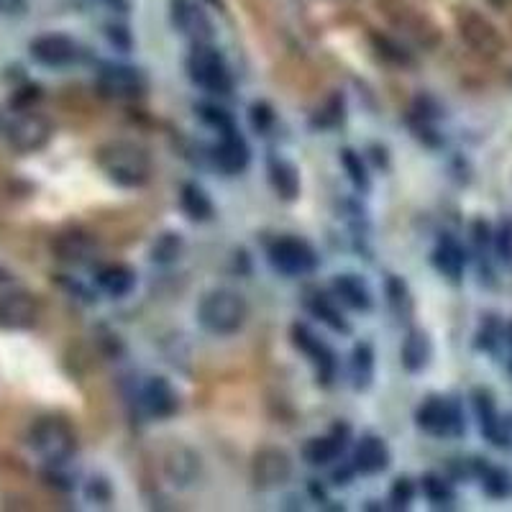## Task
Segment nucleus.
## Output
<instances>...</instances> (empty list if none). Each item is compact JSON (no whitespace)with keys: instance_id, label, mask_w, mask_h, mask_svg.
Masks as SVG:
<instances>
[{"instance_id":"f257e3e1","label":"nucleus","mask_w":512,"mask_h":512,"mask_svg":"<svg viewBox=\"0 0 512 512\" xmlns=\"http://www.w3.org/2000/svg\"><path fill=\"white\" fill-rule=\"evenodd\" d=\"M100 172L118 187H144L152 180V157L134 141H108L95 154Z\"/></svg>"},{"instance_id":"f03ea898","label":"nucleus","mask_w":512,"mask_h":512,"mask_svg":"<svg viewBox=\"0 0 512 512\" xmlns=\"http://www.w3.org/2000/svg\"><path fill=\"white\" fill-rule=\"evenodd\" d=\"M249 318V305L236 290H213L200 300L198 320L200 326L213 336H233L244 328Z\"/></svg>"},{"instance_id":"7ed1b4c3","label":"nucleus","mask_w":512,"mask_h":512,"mask_svg":"<svg viewBox=\"0 0 512 512\" xmlns=\"http://www.w3.org/2000/svg\"><path fill=\"white\" fill-rule=\"evenodd\" d=\"M29 446L49 466H62L75 456L77 438L67 420L57 418V415H47V418H39L31 425Z\"/></svg>"},{"instance_id":"20e7f679","label":"nucleus","mask_w":512,"mask_h":512,"mask_svg":"<svg viewBox=\"0 0 512 512\" xmlns=\"http://www.w3.org/2000/svg\"><path fill=\"white\" fill-rule=\"evenodd\" d=\"M187 75L205 93L228 95L233 88L226 59L213 44H192V52L187 57Z\"/></svg>"},{"instance_id":"39448f33","label":"nucleus","mask_w":512,"mask_h":512,"mask_svg":"<svg viewBox=\"0 0 512 512\" xmlns=\"http://www.w3.org/2000/svg\"><path fill=\"white\" fill-rule=\"evenodd\" d=\"M415 423L420 431L436 438H459L464 436V413L461 405L451 397H428L415 413Z\"/></svg>"},{"instance_id":"423d86ee","label":"nucleus","mask_w":512,"mask_h":512,"mask_svg":"<svg viewBox=\"0 0 512 512\" xmlns=\"http://www.w3.org/2000/svg\"><path fill=\"white\" fill-rule=\"evenodd\" d=\"M456 26H459V36L464 39L466 47L479 57L497 59L505 52V39H502L500 29L479 11H472V8L461 11L456 18Z\"/></svg>"},{"instance_id":"0eeeda50","label":"nucleus","mask_w":512,"mask_h":512,"mask_svg":"<svg viewBox=\"0 0 512 512\" xmlns=\"http://www.w3.org/2000/svg\"><path fill=\"white\" fill-rule=\"evenodd\" d=\"M52 121L44 113L24 111L6 123V141L13 152L34 154L52 141Z\"/></svg>"},{"instance_id":"6e6552de","label":"nucleus","mask_w":512,"mask_h":512,"mask_svg":"<svg viewBox=\"0 0 512 512\" xmlns=\"http://www.w3.org/2000/svg\"><path fill=\"white\" fill-rule=\"evenodd\" d=\"M149 88V80L141 70L131 67V64H116L105 62L100 64L98 75H95V90L103 98H116V100H131L139 98Z\"/></svg>"},{"instance_id":"1a4fd4ad","label":"nucleus","mask_w":512,"mask_h":512,"mask_svg":"<svg viewBox=\"0 0 512 512\" xmlns=\"http://www.w3.org/2000/svg\"><path fill=\"white\" fill-rule=\"evenodd\" d=\"M269 264L285 277H305L318 267V254L308 241L297 236H282L269 244Z\"/></svg>"},{"instance_id":"9d476101","label":"nucleus","mask_w":512,"mask_h":512,"mask_svg":"<svg viewBox=\"0 0 512 512\" xmlns=\"http://www.w3.org/2000/svg\"><path fill=\"white\" fill-rule=\"evenodd\" d=\"M292 477V459L285 448L280 446H262L251 459V479L256 489H280L290 482Z\"/></svg>"},{"instance_id":"9b49d317","label":"nucleus","mask_w":512,"mask_h":512,"mask_svg":"<svg viewBox=\"0 0 512 512\" xmlns=\"http://www.w3.org/2000/svg\"><path fill=\"white\" fill-rule=\"evenodd\" d=\"M290 338H292V346H295L300 354H305L310 359V364L315 367V374H318V384L323 387H331L333 379H336V369H338V361L336 354L331 351V346L323 344L313 331H310L305 323H295L290 328Z\"/></svg>"},{"instance_id":"f8f14e48","label":"nucleus","mask_w":512,"mask_h":512,"mask_svg":"<svg viewBox=\"0 0 512 512\" xmlns=\"http://www.w3.org/2000/svg\"><path fill=\"white\" fill-rule=\"evenodd\" d=\"M29 54L41 67L59 70L80 59V44L67 34H41L29 41Z\"/></svg>"},{"instance_id":"ddd939ff","label":"nucleus","mask_w":512,"mask_h":512,"mask_svg":"<svg viewBox=\"0 0 512 512\" xmlns=\"http://www.w3.org/2000/svg\"><path fill=\"white\" fill-rule=\"evenodd\" d=\"M169 18H172V26L180 31L185 39H190L192 44H210L216 29L210 24L208 13L192 3V0H172L169 3Z\"/></svg>"},{"instance_id":"4468645a","label":"nucleus","mask_w":512,"mask_h":512,"mask_svg":"<svg viewBox=\"0 0 512 512\" xmlns=\"http://www.w3.org/2000/svg\"><path fill=\"white\" fill-rule=\"evenodd\" d=\"M39 320V300L26 290L0 295V328L3 331H29Z\"/></svg>"},{"instance_id":"2eb2a0df","label":"nucleus","mask_w":512,"mask_h":512,"mask_svg":"<svg viewBox=\"0 0 512 512\" xmlns=\"http://www.w3.org/2000/svg\"><path fill=\"white\" fill-rule=\"evenodd\" d=\"M162 469L175 487H190L200 477V454L185 443H175L164 451Z\"/></svg>"},{"instance_id":"dca6fc26","label":"nucleus","mask_w":512,"mask_h":512,"mask_svg":"<svg viewBox=\"0 0 512 512\" xmlns=\"http://www.w3.org/2000/svg\"><path fill=\"white\" fill-rule=\"evenodd\" d=\"M141 405H144L146 415L167 420L180 410V395L167 377H152L141 390Z\"/></svg>"},{"instance_id":"f3484780","label":"nucleus","mask_w":512,"mask_h":512,"mask_svg":"<svg viewBox=\"0 0 512 512\" xmlns=\"http://www.w3.org/2000/svg\"><path fill=\"white\" fill-rule=\"evenodd\" d=\"M213 162H216V167L221 169V172H226V175H241V172L249 167L251 149L236 128L221 134L218 144L213 146Z\"/></svg>"},{"instance_id":"a211bd4d","label":"nucleus","mask_w":512,"mask_h":512,"mask_svg":"<svg viewBox=\"0 0 512 512\" xmlns=\"http://www.w3.org/2000/svg\"><path fill=\"white\" fill-rule=\"evenodd\" d=\"M472 405H474V413H477L479 431H482V436L487 438L492 446L507 448L505 420H502L500 413H497V405H495V397H492V392L484 390V387H477V390L472 392Z\"/></svg>"},{"instance_id":"6ab92c4d","label":"nucleus","mask_w":512,"mask_h":512,"mask_svg":"<svg viewBox=\"0 0 512 512\" xmlns=\"http://www.w3.org/2000/svg\"><path fill=\"white\" fill-rule=\"evenodd\" d=\"M392 456L387 443L379 436H361L359 443L354 448V461H351V469L359 474H382L387 472Z\"/></svg>"},{"instance_id":"aec40b11","label":"nucleus","mask_w":512,"mask_h":512,"mask_svg":"<svg viewBox=\"0 0 512 512\" xmlns=\"http://www.w3.org/2000/svg\"><path fill=\"white\" fill-rule=\"evenodd\" d=\"M346 436H349V428H341L336 425L328 436L310 438L303 446V459L308 461L310 466H328L344 454L346 448Z\"/></svg>"},{"instance_id":"412c9836","label":"nucleus","mask_w":512,"mask_h":512,"mask_svg":"<svg viewBox=\"0 0 512 512\" xmlns=\"http://www.w3.org/2000/svg\"><path fill=\"white\" fill-rule=\"evenodd\" d=\"M431 259H433V267H436L448 282H461L466 269V251L454 236L443 233L441 239H438L436 249H433Z\"/></svg>"},{"instance_id":"4be33fe9","label":"nucleus","mask_w":512,"mask_h":512,"mask_svg":"<svg viewBox=\"0 0 512 512\" xmlns=\"http://www.w3.org/2000/svg\"><path fill=\"white\" fill-rule=\"evenodd\" d=\"M54 254H57L59 262L64 264H85L93 256V239H90L88 233L75 228V231H62L54 239L52 244Z\"/></svg>"},{"instance_id":"5701e85b","label":"nucleus","mask_w":512,"mask_h":512,"mask_svg":"<svg viewBox=\"0 0 512 512\" xmlns=\"http://www.w3.org/2000/svg\"><path fill=\"white\" fill-rule=\"evenodd\" d=\"M95 285L100 287V292L111 297H126L134 292L136 287V272L134 267H128L123 262L105 264V267L98 269L95 274Z\"/></svg>"},{"instance_id":"b1692460","label":"nucleus","mask_w":512,"mask_h":512,"mask_svg":"<svg viewBox=\"0 0 512 512\" xmlns=\"http://www.w3.org/2000/svg\"><path fill=\"white\" fill-rule=\"evenodd\" d=\"M267 175H269V185L272 190L280 195L282 200L292 203V200L300 198V172L292 162L282 157H272L269 159V167H267Z\"/></svg>"},{"instance_id":"393cba45","label":"nucleus","mask_w":512,"mask_h":512,"mask_svg":"<svg viewBox=\"0 0 512 512\" xmlns=\"http://www.w3.org/2000/svg\"><path fill=\"white\" fill-rule=\"evenodd\" d=\"M431 354H433V346H431V338H428V333L420 331V328L408 331V336H405V341H402V349H400L402 367L408 369L410 374L423 372V369L431 364Z\"/></svg>"},{"instance_id":"a878e982","label":"nucleus","mask_w":512,"mask_h":512,"mask_svg":"<svg viewBox=\"0 0 512 512\" xmlns=\"http://www.w3.org/2000/svg\"><path fill=\"white\" fill-rule=\"evenodd\" d=\"M305 308H308V313L313 315V318H318L320 323H326L331 331L351 333L349 320L344 318L341 308L333 303V297L323 295V292H318V290H308L305 292Z\"/></svg>"},{"instance_id":"bb28decb","label":"nucleus","mask_w":512,"mask_h":512,"mask_svg":"<svg viewBox=\"0 0 512 512\" xmlns=\"http://www.w3.org/2000/svg\"><path fill=\"white\" fill-rule=\"evenodd\" d=\"M333 295L344 305L354 310H369L372 308V292H369L367 282L361 280L359 274H336L331 282Z\"/></svg>"},{"instance_id":"cd10ccee","label":"nucleus","mask_w":512,"mask_h":512,"mask_svg":"<svg viewBox=\"0 0 512 512\" xmlns=\"http://www.w3.org/2000/svg\"><path fill=\"white\" fill-rule=\"evenodd\" d=\"M472 474H477V479L482 482V489L489 497L505 500V497L512 495V474L507 472L505 466H495L487 464L484 459H474Z\"/></svg>"},{"instance_id":"c85d7f7f","label":"nucleus","mask_w":512,"mask_h":512,"mask_svg":"<svg viewBox=\"0 0 512 512\" xmlns=\"http://www.w3.org/2000/svg\"><path fill=\"white\" fill-rule=\"evenodd\" d=\"M180 208L190 221L205 223L216 216V205L210 200L208 192L198 185V182H185L180 187Z\"/></svg>"},{"instance_id":"c756f323","label":"nucleus","mask_w":512,"mask_h":512,"mask_svg":"<svg viewBox=\"0 0 512 512\" xmlns=\"http://www.w3.org/2000/svg\"><path fill=\"white\" fill-rule=\"evenodd\" d=\"M374 379V349L369 344H356L351 354V384L354 390L364 392L372 387Z\"/></svg>"},{"instance_id":"7c9ffc66","label":"nucleus","mask_w":512,"mask_h":512,"mask_svg":"<svg viewBox=\"0 0 512 512\" xmlns=\"http://www.w3.org/2000/svg\"><path fill=\"white\" fill-rule=\"evenodd\" d=\"M420 489H423V495L428 497V502H431L433 507H451L456 500L454 487H451V482H448L446 477H441V474H425V477L420 479Z\"/></svg>"},{"instance_id":"2f4dec72","label":"nucleus","mask_w":512,"mask_h":512,"mask_svg":"<svg viewBox=\"0 0 512 512\" xmlns=\"http://www.w3.org/2000/svg\"><path fill=\"white\" fill-rule=\"evenodd\" d=\"M338 159H341V167H344L346 177H349L351 185H354L356 190L361 192L372 190V177H369L367 164H364V159H361L359 152H354V149H341Z\"/></svg>"},{"instance_id":"473e14b6","label":"nucleus","mask_w":512,"mask_h":512,"mask_svg":"<svg viewBox=\"0 0 512 512\" xmlns=\"http://www.w3.org/2000/svg\"><path fill=\"white\" fill-rule=\"evenodd\" d=\"M384 292H387V303H390L392 313L400 315V318H408V315L413 313V295H410L408 285H405L402 277H395V274L387 277Z\"/></svg>"},{"instance_id":"72a5a7b5","label":"nucleus","mask_w":512,"mask_h":512,"mask_svg":"<svg viewBox=\"0 0 512 512\" xmlns=\"http://www.w3.org/2000/svg\"><path fill=\"white\" fill-rule=\"evenodd\" d=\"M372 44H374V49L379 52V57L387 59L390 64H395V67H413L415 64L413 54L402 47V44H397L395 39H390V36L372 34Z\"/></svg>"},{"instance_id":"f704fd0d","label":"nucleus","mask_w":512,"mask_h":512,"mask_svg":"<svg viewBox=\"0 0 512 512\" xmlns=\"http://www.w3.org/2000/svg\"><path fill=\"white\" fill-rule=\"evenodd\" d=\"M180 254H182V236L175 231L162 233V236H157V241L152 244V262L157 264L177 262Z\"/></svg>"},{"instance_id":"c9c22d12","label":"nucleus","mask_w":512,"mask_h":512,"mask_svg":"<svg viewBox=\"0 0 512 512\" xmlns=\"http://www.w3.org/2000/svg\"><path fill=\"white\" fill-rule=\"evenodd\" d=\"M195 111H198L200 121H203L205 126L216 128L218 134H226V131H233V128H236V123H233L231 113L223 111V108H218V105L200 103L198 108H195Z\"/></svg>"},{"instance_id":"e433bc0d","label":"nucleus","mask_w":512,"mask_h":512,"mask_svg":"<svg viewBox=\"0 0 512 512\" xmlns=\"http://www.w3.org/2000/svg\"><path fill=\"white\" fill-rule=\"evenodd\" d=\"M274 121H277V116H274V108L267 103V100H256V103H251L249 123L256 134H269Z\"/></svg>"},{"instance_id":"4c0bfd02","label":"nucleus","mask_w":512,"mask_h":512,"mask_svg":"<svg viewBox=\"0 0 512 512\" xmlns=\"http://www.w3.org/2000/svg\"><path fill=\"white\" fill-rule=\"evenodd\" d=\"M492 246L502 264H512V218H505L497 231H492Z\"/></svg>"},{"instance_id":"58836bf2","label":"nucleus","mask_w":512,"mask_h":512,"mask_svg":"<svg viewBox=\"0 0 512 512\" xmlns=\"http://www.w3.org/2000/svg\"><path fill=\"white\" fill-rule=\"evenodd\" d=\"M39 100H41L39 85H34V82H26V85H21V88L13 90L8 105H11L16 113H24V111H34V105L39 103Z\"/></svg>"},{"instance_id":"ea45409f","label":"nucleus","mask_w":512,"mask_h":512,"mask_svg":"<svg viewBox=\"0 0 512 512\" xmlns=\"http://www.w3.org/2000/svg\"><path fill=\"white\" fill-rule=\"evenodd\" d=\"M341 121H344V98H341V95H333V98L326 103V108L318 111V116L313 118V126L331 128V126H338Z\"/></svg>"},{"instance_id":"a19ab883","label":"nucleus","mask_w":512,"mask_h":512,"mask_svg":"<svg viewBox=\"0 0 512 512\" xmlns=\"http://www.w3.org/2000/svg\"><path fill=\"white\" fill-rule=\"evenodd\" d=\"M413 497H415V484L410 482L408 477H400L392 482L390 505L395 507V510H405V507H410Z\"/></svg>"},{"instance_id":"79ce46f5","label":"nucleus","mask_w":512,"mask_h":512,"mask_svg":"<svg viewBox=\"0 0 512 512\" xmlns=\"http://www.w3.org/2000/svg\"><path fill=\"white\" fill-rule=\"evenodd\" d=\"M502 338H505V336H502L500 323H497V320H487L482 331H479L477 346H479V349H484V351H495L497 346H500Z\"/></svg>"},{"instance_id":"37998d69","label":"nucleus","mask_w":512,"mask_h":512,"mask_svg":"<svg viewBox=\"0 0 512 512\" xmlns=\"http://www.w3.org/2000/svg\"><path fill=\"white\" fill-rule=\"evenodd\" d=\"M472 241L474 246H477L479 254H487L489 249H492V226L484 221H474L472 223Z\"/></svg>"},{"instance_id":"c03bdc74","label":"nucleus","mask_w":512,"mask_h":512,"mask_svg":"<svg viewBox=\"0 0 512 512\" xmlns=\"http://www.w3.org/2000/svg\"><path fill=\"white\" fill-rule=\"evenodd\" d=\"M85 495H88V500L105 505V502L111 500V484L105 482L103 477H93L88 482V489H85Z\"/></svg>"},{"instance_id":"a18cd8bd","label":"nucleus","mask_w":512,"mask_h":512,"mask_svg":"<svg viewBox=\"0 0 512 512\" xmlns=\"http://www.w3.org/2000/svg\"><path fill=\"white\" fill-rule=\"evenodd\" d=\"M105 36H108V41H111L116 49H123V52L131 49V34H128L123 26H105Z\"/></svg>"},{"instance_id":"49530a36","label":"nucleus","mask_w":512,"mask_h":512,"mask_svg":"<svg viewBox=\"0 0 512 512\" xmlns=\"http://www.w3.org/2000/svg\"><path fill=\"white\" fill-rule=\"evenodd\" d=\"M29 8V0H0V13L6 16H21Z\"/></svg>"},{"instance_id":"de8ad7c7","label":"nucleus","mask_w":512,"mask_h":512,"mask_svg":"<svg viewBox=\"0 0 512 512\" xmlns=\"http://www.w3.org/2000/svg\"><path fill=\"white\" fill-rule=\"evenodd\" d=\"M489 6L497 8V11H505L507 6H512V0H487Z\"/></svg>"},{"instance_id":"09e8293b","label":"nucleus","mask_w":512,"mask_h":512,"mask_svg":"<svg viewBox=\"0 0 512 512\" xmlns=\"http://www.w3.org/2000/svg\"><path fill=\"white\" fill-rule=\"evenodd\" d=\"M505 433H507V446L512 443V418L505 420Z\"/></svg>"},{"instance_id":"8fccbe9b","label":"nucleus","mask_w":512,"mask_h":512,"mask_svg":"<svg viewBox=\"0 0 512 512\" xmlns=\"http://www.w3.org/2000/svg\"><path fill=\"white\" fill-rule=\"evenodd\" d=\"M8 280H11V272H8V269L0 267V285H6Z\"/></svg>"},{"instance_id":"3c124183","label":"nucleus","mask_w":512,"mask_h":512,"mask_svg":"<svg viewBox=\"0 0 512 512\" xmlns=\"http://www.w3.org/2000/svg\"><path fill=\"white\" fill-rule=\"evenodd\" d=\"M210 6H218V8H223V0H208Z\"/></svg>"}]
</instances>
